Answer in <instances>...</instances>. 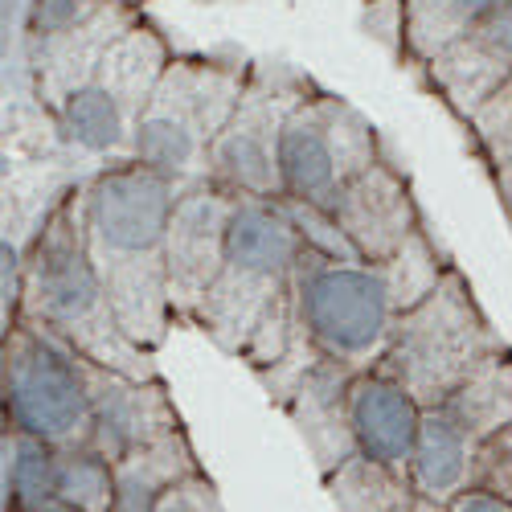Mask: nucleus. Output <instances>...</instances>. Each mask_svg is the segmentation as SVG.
<instances>
[{"label":"nucleus","mask_w":512,"mask_h":512,"mask_svg":"<svg viewBox=\"0 0 512 512\" xmlns=\"http://www.w3.org/2000/svg\"><path fill=\"white\" fill-rule=\"evenodd\" d=\"M447 512H512V500H504L492 488L472 484V488H463L459 496L447 500Z\"/></svg>","instance_id":"c756f323"},{"label":"nucleus","mask_w":512,"mask_h":512,"mask_svg":"<svg viewBox=\"0 0 512 512\" xmlns=\"http://www.w3.org/2000/svg\"><path fill=\"white\" fill-rule=\"evenodd\" d=\"M21 316L62 336L74 353L127 377H156L152 353L119 328L103 275L87 242V197L70 185L50 213H41L25 242V304Z\"/></svg>","instance_id":"7ed1b4c3"},{"label":"nucleus","mask_w":512,"mask_h":512,"mask_svg":"<svg viewBox=\"0 0 512 512\" xmlns=\"http://www.w3.org/2000/svg\"><path fill=\"white\" fill-rule=\"evenodd\" d=\"M58 496V447L5 431V512H29Z\"/></svg>","instance_id":"4be33fe9"},{"label":"nucleus","mask_w":512,"mask_h":512,"mask_svg":"<svg viewBox=\"0 0 512 512\" xmlns=\"http://www.w3.org/2000/svg\"><path fill=\"white\" fill-rule=\"evenodd\" d=\"M381 267H386V279H390V291H394L398 316L410 312L414 304H422L426 295H431V291L447 279V271H451V263L439 259V250H435L431 234H426V226L394 254L390 263H381Z\"/></svg>","instance_id":"b1692460"},{"label":"nucleus","mask_w":512,"mask_h":512,"mask_svg":"<svg viewBox=\"0 0 512 512\" xmlns=\"http://www.w3.org/2000/svg\"><path fill=\"white\" fill-rule=\"evenodd\" d=\"M58 496L82 512H115V463L95 447L58 451Z\"/></svg>","instance_id":"5701e85b"},{"label":"nucleus","mask_w":512,"mask_h":512,"mask_svg":"<svg viewBox=\"0 0 512 512\" xmlns=\"http://www.w3.org/2000/svg\"><path fill=\"white\" fill-rule=\"evenodd\" d=\"M156 512H226V508H222L218 492H213V484L201 472H193L189 480H181L177 488L164 492V500L156 504Z\"/></svg>","instance_id":"cd10ccee"},{"label":"nucleus","mask_w":512,"mask_h":512,"mask_svg":"<svg viewBox=\"0 0 512 512\" xmlns=\"http://www.w3.org/2000/svg\"><path fill=\"white\" fill-rule=\"evenodd\" d=\"M480 488H492L500 492L504 500H512V426L496 431L492 439L480 443V455H476V480Z\"/></svg>","instance_id":"bb28decb"},{"label":"nucleus","mask_w":512,"mask_h":512,"mask_svg":"<svg viewBox=\"0 0 512 512\" xmlns=\"http://www.w3.org/2000/svg\"><path fill=\"white\" fill-rule=\"evenodd\" d=\"M426 406L386 369H357L349 381V431L353 451L386 472L406 476Z\"/></svg>","instance_id":"4468645a"},{"label":"nucleus","mask_w":512,"mask_h":512,"mask_svg":"<svg viewBox=\"0 0 512 512\" xmlns=\"http://www.w3.org/2000/svg\"><path fill=\"white\" fill-rule=\"evenodd\" d=\"M91 402H95V435L91 447L111 463L152 439L185 431L177 406L160 377H127L91 361Z\"/></svg>","instance_id":"2eb2a0df"},{"label":"nucleus","mask_w":512,"mask_h":512,"mask_svg":"<svg viewBox=\"0 0 512 512\" xmlns=\"http://www.w3.org/2000/svg\"><path fill=\"white\" fill-rule=\"evenodd\" d=\"M140 5L132 0H111V5L74 33H62V37H50V41H37L29 46V66H33V87H37V99L50 115L66 103V95L74 87H82L95 66L103 62V54L115 46V41L140 21Z\"/></svg>","instance_id":"dca6fc26"},{"label":"nucleus","mask_w":512,"mask_h":512,"mask_svg":"<svg viewBox=\"0 0 512 512\" xmlns=\"http://www.w3.org/2000/svg\"><path fill=\"white\" fill-rule=\"evenodd\" d=\"M500 353H508L500 332L480 312L463 271L451 267L422 304L398 316L377 369L394 373L422 406H439Z\"/></svg>","instance_id":"39448f33"},{"label":"nucleus","mask_w":512,"mask_h":512,"mask_svg":"<svg viewBox=\"0 0 512 512\" xmlns=\"http://www.w3.org/2000/svg\"><path fill=\"white\" fill-rule=\"evenodd\" d=\"M0 406L9 431L33 435L58 451L91 447V361L50 328L21 316L5 328L0 345Z\"/></svg>","instance_id":"423d86ee"},{"label":"nucleus","mask_w":512,"mask_h":512,"mask_svg":"<svg viewBox=\"0 0 512 512\" xmlns=\"http://www.w3.org/2000/svg\"><path fill=\"white\" fill-rule=\"evenodd\" d=\"M431 91L467 119L480 103H488L512 78V0L492 9L476 29H467L459 41L422 66Z\"/></svg>","instance_id":"ddd939ff"},{"label":"nucleus","mask_w":512,"mask_h":512,"mask_svg":"<svg viewBox=\"0 0 512 512\" xmlns=\"http://www.w3.org/2000/svg\"><path fill=\"white\" fill-rule=\"evenodd\" d=\"M328 213L361 254V263H390L422 230V213L410 193V181L390 160L369 164L357 181H349Z\"/></svg>","instance_id":"f8f14e48"},{"label":"nucleus","mask_w":512,"mask_h":512,"mask_svg":"<svg viewBox=\"0 0 512 512\" xmlns=\"http://www.w3.org/2000/svg\"><path fill=\"white\" fill-rule=\"evenodd\" d=\"M234 201L238 193L209 177H197L177 193L173 226H168V300L177 320L193 324L205 291L222 275Z\"/></svg>","instance_id":"9b49d317"},{"label":"nucleus","mask_w":512,"mask_h":512,"mask_svg":"<svg viewBox=\"0 0 512 512\" xmlns=\"http://www.w3.org/2000/svg\"><path fill=\"white\" fill-rule=\"evenodd\" d=\"M254 62L230 54H177L132 132V152L152 173L173 185H189L205 177V160L213 140L230 123Z\"/></svg>","instance_id":"20e7f679"},{"label":"nucleus","mask_w":512,"mask_h":512,"mask_svg":"<svg viewBox=\"0 0 512 512\" xmlns=\"http://www.w3.org/2000/svg\"><path fill=\"white\" fill-rule=\"evenodd\" d=\"M29 512H82V508H74V504H66L62 496H54V500H46V504H37V508H29Z\"/></svg>","instance_id":"2f4dec72"},{"label":"nucleus","mask_w":512,"mask_h":512,"mask_svg":"<svg viewBox=\"0 0 512 512\" xmlns=\"http://www.w3.org/2000/svg\"><path fill=\"white\" fill-rule=\"evenodd\" d=\"M201 472L189 435L173 431L115 459V512H156L168 488Z\"/></svg>","instance_id":"6ab92c4d"},{"label":"nucleus","mask_w":512,"mask_h":512,"mask_svg":"<svg viewBox=\"0 0 512 512\" xmlns=\"http://www.w3.org/2000/svg\"><path fill=\"white\" fill-rule=\"evenodd\" d=\"M504 0H402V58L426 66Z\"/></svg>","instance_id":"aec40b11"},{"label":"nucleus","mask_w":512,"mask_h":512,"mask_svg":"<svg viewBox=\"0 0 512 512\" xmlns=\"http://www.w3.org/2000/svg\"><path fill=\"white\" fill-rule=\"evenodd\" d=\"M295 320L316 357L369 369L386 353L398 304L381 263H340L308 250L295 267Z\"/></svg>","instance_id":"0eeeda50"},{"label":"nucleus","mask_w":512,"mask_h":512,"mask_svg":"<svg viewBox=\"0 0 512 512\" xmlns=\"http://www.w3.org/2000/svg\"><path fill=\"white\" fill-rule=\"evenodd\" d=\"M476 455H480V443L467 435L443 406H426L406 480H410L414 496L431 500V504H447L463 488H472Z\"/></svg>","instance_id":"a211bd4d"},{"label":"nucleus","mask_w":512,"mask_h":512,"mask_svg":"<svg viewBox=\"0 0 512 512\" xmlns=\"http://www.w3.org/2000/svg\"><path fill=\"white\" fill-rule=\"evenodd\" d=\"M476 443L492 439L496 431L512 426V353L492 357L480 373H472L463 386L439 402Z\"/></svg>","instance_id":"412c9836"},{"label":"nucleus","mask_w":512,"mask_h":512,"mask_svg":"<svg viewBox=\"0 0 512 512\" xmlns=\"http://www.w3.org/2000/svg\"><path fill=\"white\" fill-rule=\"evenodd\" d=\"M173 58L177 54L168 46V37L148 17H140L103 54L95 74L82 87H74L54 111L58 140L87 160H127L136 123Z\"/></svg>","instance_id":"6e6552de"},{"label":"nucleus","mask_w":512,"mask_h":512,"mask_svg":"<svg viewBox=\"0 0 512 512\" xmlns=\"http://www.w3.org/2000/svg\"><path fill=\"white\" fill-rule=\"evenodd\" d=\"M381 160L377 127L361 107L332 91H312L283 123L279 136V189L283 201L332 209L349 181Z\"/></svg>","instance_id":"1a4fd4ad"},{"label":"nucleus","mask_w":512,"mask_h":512,"mask_svg":"<svg viewBox=\"0 0 512 512\" xmlns=\"http://www.w3.org/2000/svg\"><path fill=\"white\" fill-rule=\"evenodd\" d=\"M181 185L136 160L103 164L82 181L87 242L127 340L156 353L177 324L168 300V226Z\"/></svg>","instance_id":"f257e3e1"},{"label":"nucleus","mask_w":512,"mask_h":512,"mask_svg":"<svg viewBox=\"0 0 512 512\" xmlns=\"http://www.w3.org/2000/svg\"><path fill=\"white\" fill-rule=\"evenodd\" d=\"M111 0H25V41H50L91 25Z\"/></svg>","instance_id":"a878e982"},{"label":"nucleus","mask_w":512,"mask_h":512,"mask_svg":"<svg viewBox=\"0 0 512 512\" xmlns=\"http://www.w3.org/2000/svg\"><path fill=\"white\" fill-rule=\"evenodd\" d=\"M463 123H467V132H472L476 152L488 160V168L508 164L512 160V78L488 103H480Z\"/></svg>","instance_id":"393cba45"},{"label":"nucleus","mask_w":512,"mask_h":512,"mask_svg":"<svg viewBox=\"0 0 512 512\" xmlns=\"http://www.w3.org/2000/svg\"><path fill=\"white\" fill-rule=\"evenodd\" d=\"M316 91V82L287 62H254L246 91L213 140L205 177L238 197H283L279 189V136L287 115Z\"/></svg>","instance_id":"9d476101"},{"label":"nucleus","mask_w":512,"mask_h":512,"mask_svg":"<svg viewBox=\"0 0 512 512\" xmlns=\"http://www.w3.org/2000/svg\"><path fill=\"white\" fill-rule=\"evenodd\" d=\"M357 369L336 365V361H312L300 381L283 394L287 414L300 426V435L316 463L324 467V476L336 472L353 451V431H349V381Z\"/></svg>","instance_id":"f3484780"},{"label":"nucleus","mask_w":512,"mask_h":512,"mask_svg":"<svg viewBox=\"0 0 512 512\" xmlns=\"http://www.w3.org/2000/svg\"><path fill=\"white\" fill-rule=\"evenodd\" d=\"M492 181H496V193H500V205L508 213V226H512V160L492 168Z\"/></svg>","instance_id":"7c9ffc66"},{"label":"nucleus","mask_w":512,"mask_h":512,"mask_svg":"<svg viewBox=\"0 0 512 512\" xmlns=\"http://www.w3.org/2000/svg\"><path fill=\"white\" fill-rule=\"evenodd\" d=\"M365 29L386 41L394 54H402V0H369L365 5Z\"/></svg>","instance_id":"c85d7f7f"},{"label":"nucleus","mask_w":512,"mask_h":512,"mask_svg":"<svg viewBox=\"0 0 512 512\" xmlns=\"http://www.w3.org/2000/svg\"><path fill=\"white\" fill-rule=\"evenodd\" d=\"M304 234L283 197H238L226 230V263L193 324L218 349L250 361L283 357L295 336V267Z\"/></svg>","instance_id":"f03ea898"}]
</instances>
